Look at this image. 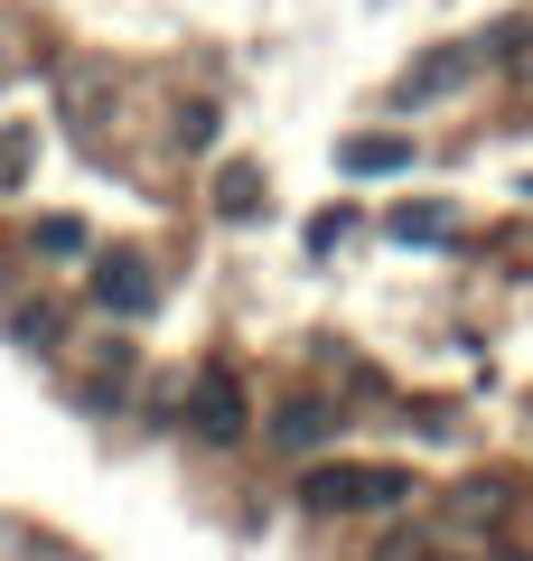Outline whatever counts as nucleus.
Segmentation results:
<instances>
[{"label":"nucleus","instance_id":"1","mask_svg":"<svg viewBox=\"0 0 533 561\" xmlns=\"http://www.w3.org/2000/svg\"><path fill=\"white\" fill-rule=\"evenodd\" d=\"M299 496L318 505V515H384V505H402L412 496V478H402V468H309V486H299Z\"/></svg>","mask_w":533,"mask_h":561},{"label":"nucleus","instance_id":"2","mask_svg":"<svg viewBox=\"0 0 533 561\" xmlns=\"http://www.w3.org/2000/svg\"><path fill=\"white\" fill-rule=\"evenodd\" d=\"M94 300L113 309V319H140V309L159 300V280H150V262H140V253H103V262H94Z\"/></svg>","mask_w":533,"mask_h":561},{"label":"nucleus","instance_id":"3","mask_svg":"<svg viewBox=\"0 0 533 561\" xmlns=\"http://www.w3.org/2000/svg\"><path fill=\"white\" fill-rule=\"evenodd\" d=\"M188 421H197V440H243V383L225 375V365H206V375H197V402H188Z\"/></svg>","mask_w":533,"mask_h":561},{"label":"nucleus","instance_id":"4","mask_svg":"<svg viewBox=\"0 0 533 561\" xmlns=\"http://www.w3.org/2000/svg\"><path fill=\"white\" fill-rule=\"evenodd\" d=\"M487 57V47H450V57H431V66H412L402 76V103H431V94H450V84H468V66Z\"/></svg>","mask_w":533,"mask_h":561},{"label":"nucleus","instance_id":"5","mask_svg":"<svg viewBox=\"0 0 533 561\" xmlns=\"http://www.w3.org/2000/svg\"><path fill=\"white\" fill-rule=\"evenodd\" d=\"M394 234H402V243H450V234H458V216H450V206H402Z\"/></svg>","mask_w":533,"mask_h":561},{"label":"nucleus","instance_id":"6","mask_svg":"<svg viewBox=\"0 0 533 561\" xmlns=\"http://www.w3.org/2000/svg\"><path fill=\"white\" fill-rule=\"evenodd\" d=\"M347 169H412V140H347Z\"/></svg>","mask_w":533,"mask_h":561},{"label":"nucleus","instance_id":"7","mask_svg":"<svg viewBox=\"0 0 533 561\" xmlns=\"http://www.w3.org/2000/svg\"><path fill=\"white\" fill-rule=\"evenodd\" d=\"M272 431H281V440H291V449H299V440H318V431H328V412H318V402H291V412H281V421H272Z\"/></svg>","mask_w":533,"mask_h":561},{"label":"nucleus","instance_id":"8","mask_svg":"<svg viewBox=\"0 0 533 561\" xmlns=\"http://www.w3.org/2000/svg\"><path fill=\"white\" fill-rule=\"evenodd\" d=\"M38 253H84V225L76 216H47L38 225Z\"/></svg>","mask_w":533,"mask_h":561},{"label":"nucleus","instance_id":"9","mask_svg":"<svg viewBox=\"0 0 533 561\" xmlns=\"http://www.w3.org/2000/svg\"><path fill=\"white\" fill-rule=\"evenodd\" d=\"M29 179V131H0V187Z\"/></svg>","mask_w":533,"mask_h":561},{"label":"nucleus","instance_id":"10","mask_svg":"<svg viewBox=\"0 0 533 561\" xmlns=\"http://www.w3.org/2000/svg\"><path fill=\"white\" fill-rule=\"evenodd\" d=\"M216 206H225V216H253V169H225V187H216Z\"/></svg>","mask_w":533,"mask_h":561},{"label":"nucleus","instance_id":"11","mask_svg":"<svg viewBox=\"0 0 533 561\" xmlns=\"http://www.w3.org/2000/svg\"><path fill=\"white\" fill-rule=\"evenodd\" d=\"M178 140H188V150H206V140H216V113H206V103H188V113H178Z\"/></svg>","mask_w":533,"mask_h":561}]
</instances>
